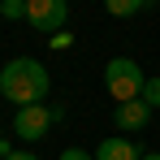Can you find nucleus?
<instances>
[{
  "label": "nucleus",
  "instance_id": "9",
  "mask_svg": "<svg viewBox=\"0 0 160 160\" xmlns=\"http://www.w3.org/2000/svg\"><path fill=\"white\" fill-rule=\"evenodd\" d=\"M0 13H4L9 22H18V18H26V0H4V4H0Z\"/></svg>",
  "mask_w": 160,
  "mask_h": 160
},
{
  "label": "nucleus",
  "instance_id": "11",
  "mask_svg": "<svg viewBox=\"0 0 160 160\" xmlns=\"http://www.w3.org/2000/svg\"><path fill=\"white\" fill-rule=\"evenodd\" d=\"M9 160H39V156H35V152H13Z\"/></svg>",
  "mask_w": 160,
  "mask_h": 160
},
{
  "label": "nucleus",
  "instance_id": "6",
  "mask_svg": "<svg viewBox=\"0 0 160 160\" xmlns=\"http://www.w3.org/2000/svg\"><path fill=\"white\" fill-rule=\"evenodd\" d=\"M95 160H143V156H138V147L130 138H104L100 152H95Z\"/></svg>",
  "mask_w": 160,
  "mask_h": 160
},
{
  "label": "nucleus",
  "instance_id": "12",
  "mask_svg": "<svg viewBox=\"0 0 160 160\" xmlns=\"http://www.w3.org/2000/svg\"><path fill=\"white\" fill-rule=\"evenodd\" d=\"M9 156H13V147H9V143L0 138V160H9Z\"/></svg>",
  "mask_w": 160,
  "mask_h": 160
},
{
  "label": "nucleus",
  "instance_id": "5",
  "mask_svg": "<svg viewBox=\"0 0 160 160\" xmlns=\"http://www.w3.org/2000/svg\"><path fill=\"white\" fill-rule=\"evenodd\" d=\"M112 121H117V130H143L147 121H152V108L143 104V100H130V104H117V112H112Z\"/></svg>",
  "mask_w": 160,
  "mask_h": 160
},
{
  "label": "nucleus",
  "instance_id": "10",
  "mask_svg": "<svg viewBox=\"0 0 160 160\" xmlns=\"http://www.w3.org/2000/svg\"><path fill=\"white\" fill-rule=\"evenodd\" d=\"M61 160H95V156H87L82 147H65V152H61Z\"/></svg>",
  "mask_w": 160,
  "mask_h": 160
},
{
  "label": "nucleus",
  "instance_id": "4",
  "mask_svg": "<svg viewBox=\"0 0 160 160\" xmlns=\"http://www.w3.org/2000/svg\"><path fill=\"white\" fill-rule=\"evenodd\" d=\"M52 121H56V117H52V108L30 104V108H18V117H13V130H18V138H43Z\"/></svg>",
  "mask_w": 160,
  "mask_h": 160
},
{
  "label": "nucleus",
  "instance_id": "7",
  "mask_svg": "<svg viewBox=\"0 0 160 160\" xmlns=\"http://www.w3.org/2000/svg\"><path fill=\"white\" fill-rule=\"evenodd\" d=\"M112 18H130V13H138V9H147V0H108L104 4Z\"/></svg>",
  "mask_w": 160,
  "mask_h": 160
},
{
  "label": "nucleus",
  "instance_id": "2",
  "mask_svg": "<svg viewBox=\"0 0 160 160\" xmlns=\"http://www.w3.org/2000/svg\"><path fill=\"white\" fill-rule=\"evenodd\" d=\"M104 87L117 104H130V100H143V87H147V74L138 69V61L130 56H112L104 65Z\"/></svg>",
  "mask_w": 160,
  "mask_h": 160
},
{
  "label": "nucleus",
  "instance_id": "3",
  "mask_svg": "<svg viewBox=\"0 0 160 160\" xmlns=\"http://www.w3.org/2000/svg\"><path fill=\"white\" fill-rule=\"evenodd\" d=\"M26 22L35 30L61 35L65 22H69V4H65V0H26Z\"/></svg>",
  "mask_w": 160,
  "mask_h": 160
},
{
  "label": "nucleus",
  "instance_id": "13",
  "mask_svg": "<svg viewBox=\"0 0 160 160\" xmlns=\"http://www.w3.org/2000/svg\"><path fill=\"white\" fill-rule=\"evenodd\" d=\"M143 160H160V152H147V156H143Z\"/></svg>",
  "mask_w": 160,
  "mask_h": 160
},
{
  "label": "nucleus",
  "instance_id": "1",
  "mask_svg": "<svg viewBox=\"0 0 160 160\" xmlns=\"http://www.w3.org/2000/svg\"><path fill=\"white\" fill-rule=\"evenodd\" d=\"M48 69L39 65V61H30V56H18V61H9L4 69H0V95L9 100V104L18 108H30V104H43V95H48Z\"/></svg>",
  "mask_w": 160,
  "mask_h": 160
},
{
  "label": "nucleus",
  "instance_id": "8",
  "mask_svg": "<svg viewBox=\"0 0 160 160\" xmlns=\"http://www.w3.org/2000/svg\"><path fill=\"white\" fill-rule=\"evenodd\" d=\"M143 104H147V108H160V78H147V87H143Z\"/></svg>",
  "mask_w": 160,
  "mask_h": 160
}]
</instances>
